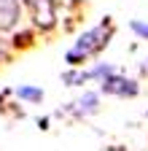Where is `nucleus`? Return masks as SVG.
<instances>
[{
    "label": "nucleus",
    "instance_id": "f257e3e1",
    "mask_svg": "<svg viewBox=\"0 0 148 151\" xmlns=\"http://www.w3.org/2000/svg\"><path fill=\"white\" fill-rule=\"evenodd\" d=\"M108 38H110V24H108V22H100L97 27L86 30L78 41H76V46L65 54V62L73 65V68L81 65V62H86V57L97 54V51H102V49L108 46Z\"/></svg>",
    "mask_w": 148,
    "mask_h": 151
},
{
    "label": "nucleus",
    "instance_id": "f03ea898",
    "mask_svg": "<svg viewBox=\"0 0 148 151\" xmlns=\"http://www.w3.org/2000/svg\"><path fill=\"white\" fill-rule=\"evenodd\" d=\"M105 94H119V97H135L137 94V84L132 81V78H124V76H108V78L102 81V86H100Z\"/></svg>",
    "mask_w": 148,
    "mask_h": 151
},
{
    "label": "nucleus",
    "instance_id": "7ed1b4c3",
    "mask_svg": "<svg viewBox=\"0 0 148 151\" xmlns=\"http://www.w3.org/2000/svg\"><path fill=\"white\" fill-rule=\"evenodd\" d=\"M16 19H19V3L16 0H0V30L14 27Z\"/></svg>",
    "mask_w": 148,
    "mask_h": 151
},
{
    "label": "nucleus",
    "instance_id": "20e7f679",
    "mask_svg": "<svg viewBox=\"0 0 148 151\" xmlns=\"http://www.w3.org/2000/svg\"><path fill=\"white\" fill-rule=\"evenodd\" d=\"M76 108H73V113H78V116H84V113H94L97 111V94L94 92H86L84 97L78 103H73Z\"/></svg>",
    "mask_w": 148,
    "mask_h": 151
},
{
    "label": "nucleus",
    "instance_id": "39448f33",
    "mask_svg": "<svg viewBox=\"0 0 148 151\" xmlns=\"http://www.w3.org/2000/svg\"><path fill=\"white\" fill-rule=\"evenodd\" d=\"M16 94L22 100H27V103H41L43 100V89H38V86H19Z\"/></svg>",
    "mask_w": 148,
    "mask_h": 151
},
{
    "label": "nucleus",
    "instance_id": "423d86ee",
    "mask_svg": "<svg viewBox=\"0 0 148 151\" xmlns=\"http://www.w3.org/2000/svg\"><path fill=\"white\" fill-rule=\"evenodd\" d=\"M62 81H65L67 86H78V84L89 81V73H86V70H67V73L62 76Z\"/></svg>",
    "mask_w": 148,
    "mask_h": 151
},
{
    "label": "nucleus",
    "instance_id": "0eeeda50",
    "mask_svg": "<svg viewBox=\"0 0 148 151\" xmlns=\"http://www.w3.org/2000/svg\"><path fill=\"white\" fill-rule=\"evenodd\" d=\"M89 73V78H108V76H113V65H97V68H92V70H86Z\"/></svg>",
    "mask_w": 148,
    "mask_h": 151
},
{
    "label": "nucleus",
    "instance_id": "6e6552de",
    "mask_svg": "<svg viewBox=\"0 0 148 151\" xmlns=\"http://www.w3.org/2000/svg\"><path fill=\"white\" fill-rule=\"evenodd\" d=\"M129 27H132L140 38H148V22H137V19H135V22L132 24H129Z\"/></svg>",
    "mask_w": 148,
    "mask_h": 151
}]
</instances>
